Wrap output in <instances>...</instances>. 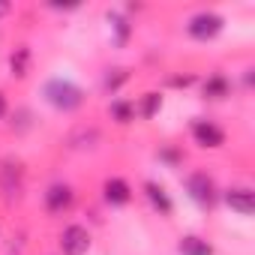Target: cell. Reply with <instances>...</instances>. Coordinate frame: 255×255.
<instances>
[{"label":"cell","instance_id":"1","mask_svg":"<svg viewBox=\"0 0 255 255\" xmlns=\"http://www.w3.org/2000/svg\"><path fill=\"white\" fill-rule=\"evenodd\" d=\"M42 96H45V102H48L51 108H57V111H75V108H81V102H84V90H81L78 84H72L69 78H51V81H45Z\"/></svg>","mask_w":255,"mask_h":255},{"label":"cell","instance_id":"2","mask_svg":"<svg viewBox=\"0 0 255 255\" xmlns=\"http://www.w3.org/2000/svg\"><path fill=\"white\" fill-rule=\"evenodd\" d=\"M222 27H225V18L219 15V12H198V15H192L189 18V24H186V30H189V36L192 39H198V42H207V39H213V36H219L222 33Z\"/></svg>","mask_w":255,"mask_h":255},{"label":"cell","instance_id":"3","mask_svg":"<svg viewBox=\"0 0 255 255\" xmlns=\"http://www.w3.org/2000/svg\"><path fill=\"white\" fill-rule=\"evenodd\" d=\"M87 249H90V231L84 225L72 222L60 231V252L63 255H87Z\"/></svg>","mask_w":255,"mask_h":255},{"label":"cell","instance_id":"4","mask_svg":"<svg viewBox=\"0 0 255 255\" xmlns=\"http://www.w3.org/2000/svg\"><path fill=\"white\" fill-rule=\"evenodd\" d=\"M186 192H189V198H192L195 204H201V207H210V204L216 201V186H213L210 174H204V171H192V174L186 177Z\"/></svg>","mask_w":255,"mask_h":255},{"label":"cell","instance_id":"5","mask_svg":"<svg viewBox=\"0 0 255 255\" xmlns=\"http://www.w3.org/2000/svg\"><path fill=\"white\" fill-rule=\"evenodd\" d=\"M192 138H195L198 147H210V150H216V147L225 144L222 126H216L213 120H195L192 123Z\"/></svg>","mask_w":255,"mask_h":255},{"label":"cell","instance_id":"6","mask_svg":"<svg viewBox=\"0 0 255 255\" xmlns=\"http://www.w3.org/2000/svg\"><path fill=\"white\" fill-rule=\"evenodd\" d=\"M102 198H105L111 207H123V204L132 201V186L126 183L123 177H108V180L102 183Z\"/></svg>","mask_w":255,"mask_h":255},{"label":"cell","instance_id":"7","mask_svg":"<svg viewBox=\"0 0 255 255\" xmlns=\"http://www.w3.org/2000/svg\"><path fill=\"white\" fill-rule=\"evenodd\" d=\"M72 201H75V192H72L69 183H54V186H48V192H45V207H48V213H63V210L72 207Z\"/></svg>","mask_w":255,"mask_h":255},{"label":"cell","instance_id":"8","mask_svg":"<svg viewBox=\"0 0 255 255\" xmlns=\"http://www.w3.org/2000/svg\"><path fill=\"white\" fill-rule=\"evenodd\" d=\"M225 204H228L231 210H237L240 216H249V213H255V192L246 189V186L228 189V192H225Z\"/></svg>","mask_w":255,"mask_h":255},{"label":"cell","instance_id":"9","mask_svg":"<svg viewBox=\"0 0 255 255\" xmlns=\"http://www.w3.org/2000/svg\"><path fill=\"white\" fill-rule=\"evenodd\" d=\"M144 195H147V201H150V207L159 213V216H171V210H174V204H171V198H168V192L159 186V183H153V180H147L144 183Z\"/></svg>","mask_w":255,"mask_h":255},{"label":"cell","instance_id":"10","mask_svg":"<svg viewBox=\"0 0 255 255\" xmlns=\"http://www.w3.org/2000/svg\"><path fill=\"white\" fill-rule=\"evenodd\" d=\"M204 96L207 99H225L228 93H231V81L222 75V72H213V75H207V81H204Z\"/></svg>","mask_w":255,"mask_h":255},{"label":"cell","instance_id":"11","mask_svg":"<svg viewBox=\"0 0 255 255\" xmlns=\"http://www.w3.org/2000/svg\"><path fill=\"white\" fill-rule=\"evenodd\" d=\"M30 57H33V54H30L27 45H18V48L9 54V69H12L15 78H24V75L30 72Z\"/></svg>","mask_w":255,"mask_h":255},{"label":"cell","instance_id":"12","mask_svg":"<svg viewBox=\"0 0 255 255\" xmlns=\"http://www.w3.org/2000/svg\"><path fill=\"white\" fill-rule=\"evenodd\" d=\"M177 249H180V255H213V246L207 240H201V237H192V234L183 237Z\"/></svg>","mask_w":255,"mask_h":255},{"label":"cell","instance_id":"13","mask_svg":"<svg viewBox=\"0 0 255 255\" xmlns=\"http://www.w3.org/2000/svg\"><path fill=\"white\" fill-rule=\"evenodd\" d=\"M111 117H114L120 126L132 123V120H135V105L126 102V99H114V102H111Z\"/></svg>","mask_w":255,"mask_h":255},{"label":"cell","instance_id":"14","mask_svg":"<svg viewBox=\"0 0 255 255\" xmlns=\"http://www.w3.org/2000/svg\"><path fill=\"white\" fill-rule=\"evenodd\" d=\"M159 108H162V96H159V93H153V90H150V93H144V96H141V102H138V114H141L144 120H150Z\"/></svg>","mask_w":255,"mask_h":255},{"label":"cell","instance_id":"15","mask_svg":"<svg viewBox=\"0 0 255 255\" xmlns=\"http://www.w3.org/2000/svg\"><path fill=\"white\" fill-rule=\"evenodd\" d=\"M108 21H111V27H114V33H117V45H123L126 39H129V21H126L120 12H108Z\"/></svg>","mask_w":255,"mask_h":255},{"label":"cell","instance_id":"16","mask_svg":"<svg viewBox=\"0 0 255 255\" xmlns=\"http://www.w3.org/2000/svg\"><path fill=\"white\" fill-rule=\"evenodd\" d=\"M126 81H129V69H108V75H105V90H120Z\"/></svg>","mask_w":255,"mask_h":255},{"label":"cell","instance_id":"17","mask_svg":"<svg viewBox=\"0 0 255 255\" xmlns=\"http://www.w3.org/2000/svg\"><path fill=\"white\" fill-rule=\"evenodd\" d=\"M159 159L168 162V165H177V162H180V153H177L174 147H162V150H159Z\"/></svg>","mask_w":255,"mask_h":255},{"label":"cell","instance_id":"18","mask_svg":"<svg viewBox=\"0 0 255 255\" xmlns=\"http://www.w3.org/2000/svg\"><path fill=\"white\" fill-rule=\"evenodd\" d=\"M168 84L171 87H189V84H195V75H174V78H168Z\"/></svg>","mask_w":255,"mask_h":255},{"label":"cell","instance_id":"19","mask_svg":"<svg viewBox=\"0 0 255 255\" xmlns=\"http://www.w3.org/2000/svg\"><path fill=\"white\" fill-rule=\"evenodd\" d=\"M3 114H6V96L0 93V117H3Z\"/></svg>","mask_w":255,"mask_h":255},{"label":"cell","instance_id":"20","mask_svg":"<svg viewBox=\"0 0 255 255\" xmlns=\"http://www.w3.org/2000/svg\"><path fill=\"white\" fill-rule=\"evenodd\" d=\"M9 12V3H0V15H6Z\"/></svg>","mask_w":255,"mask_h":255}]
</instances>
